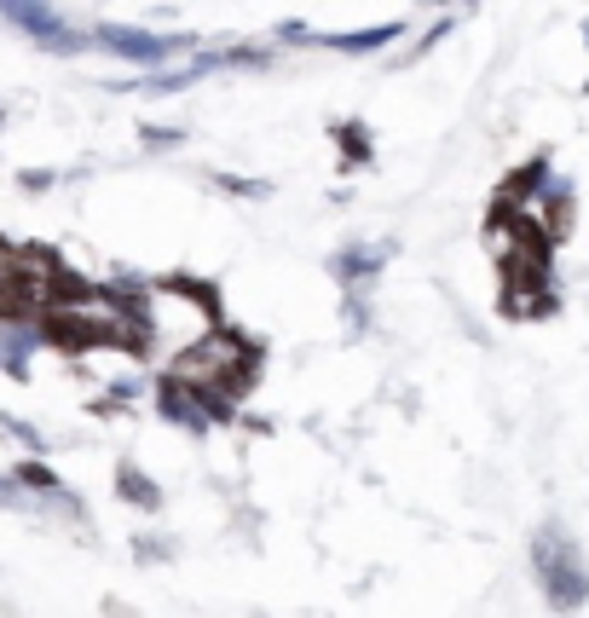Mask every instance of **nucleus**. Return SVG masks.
<instances>
[{
    "instance_id": "obj_1",
    "label": "nucleus",
    "mask_w": 589,
    "mask_h": 618,
    "mask_svg": "<svg viewBox=\"0 0 589 618\" xmlns=\"http://www.w3.org/2000/svg\"><path fill=\"white\" fill-rule=\"evenodd\" d=\"M532 567H538V584L555 612H578L589 601V567L578 544L561 532V526H543V532L532 538Z\"/></svg>"
},
{
    "instance_id": "obj_2",
    "label": "nucleus",
    "mask_w": 589,
    "mask_h": 618,
    "mask_svg": "<svg viewBox=\"0 0 589 618\" xmlns=\"http://www.w3.org/2000/svg\"><path fill=\"white\" fill-rule=\"evenodd\" d=\"M93 47H104L110 58H128L139 70H168L180 52H197V36H157V29H139V23H99Z\"/></svg>"
},
{
    "instance_id": "obj_3",
    "label": "nucleus",
    "mask_w": 589,
    "mask_h": 618,
    "mask_svg": "<svg viewBox=\"0 0 589 618\" xmlns=\"http://www.w3.org/2000/svg\"><path fill=\"white\" fill-rule=\"evenodd\" d=\"M0 18H7L12 29H23V36L36 41L41 52H64V58H76V52L93 47V36H87V29H70L64 12H58L52 0H0Z\"/></svg>"
},
{
    "instance_id": "obj_4",
    "label": "nucleus",
    "mask_w": 589,
    "mask_h": 618,
    "mask_svg": "<svg viewBox=\"0 0 589 618\" xmlns=\"http://www.w3.org/2000/svg\"><path fill=\"white\" fill-rule=\"evenodd\" d=\"M157 417L173 422V428H186V433H209V428H214L209 417H202V405H197V393H191V381H180L173 370L157 381Z\"/></svg>"
},
{
    "instance_id": "obj_5",
    "label": "nucleus",
    "mask_w": 589,
    "mask_h": 618,
    "mask_svg": "<svg viewBox=\"0 0 589 618\" xmlns=\"http://www.w3.org/2000/svg\"><path fill=\"white\" fill-rule=\"evenodd\" d=\"M388 255H393V243H347L330 260V272L341 278V289H359V296H365V289L376 283V272L388 267Z\"/></svg>"
},
{
    "instance_id": "obj_6",
    "label": "nucleus",
    "mask_w": 589,
    "mask_h": 618,
    "mask_svg": "<svg viewBox=\"0 0 589 618\" xmlns=\"http://www.w3.org/2000/svg\"><path fill=\"white\" fill-rule=\"evenodd\" d=\"M41 347L36 323H18V318H0V370L12 381H29V352Z\"/></svg>"
},
{
    "instance_id": "obj_7",
    "label": "nucleus",
    "mask_w": 589,
    "mask_h": 618,
    "mask_svg": "<svg viewBox=\"0 0 589 618\" xmlns=\"http://www.w3.org/2000/svg\"><path fill=\"white\" fill-rule=\"evenodd\" d=\"M405 36V18L393 23H376V29H347V36H318L312 29V47H330V52H381Z\"/></svg>"
},
{
    "instance_id": "obj_8",
    "label": "nucleus",
    "mask_w": 589,
    "mask_h": 618,
    "mask_svg": "<svg viewBox=\"0 0 589 618\" xmlns=\"http://www.w3.org/2000/svg\"><path fill=\"white\" fill-rule=\"evenodd\" d=\"M555 180V168H549V157H532V162H520L509 180H503V197L509 202H520V209H532V202L543 197V186Z\"/></svg>"
},
{
    "instance_id": "obj_9",
    "label": "nucleus",
    "mask_w": 589,
    "mask_h": 618,
    "mask_svg": "<svg viewBox=\"0 0 589 618\" xmlns=\"http://www.w3.org/2000/svg\"><path fill=\"white\" fill-rule=\"evenodd\" d=\"M116 497H122V504H133V509H144V515L162 509V486L144 475V468H133V462L116 468Z\"/></svg>"
},
{
    "instance_id": "obj_10",
    "label": "nucleus",
    "mask_w": 589,
    "mask_h": 618,
    "mask_svg": "<svg viewBox=\"0 0 589 618\" xmlns=\"http://www.w3.org/2000/svg\"><path fill=\"white\" fill-rule=\"evenodd\" d=\"M336 144H341V162H347V168L376 162V151H370V128H359V122H341V128H336Z\"/></svg>"
},
{
    "instance_id": "obj_11",
    "label": "nucleus",
    "mask_w": 589,
    "mask_h": 618,
    "mask_svg": "<svg viewBox=\"0 0 589 618\" xmlns=\"http://www.w3.org/2000/svg\"><path fill=\"white\" fill-rule=\"evenodd\" d=\"M272 47H220V70H272Z\"/></svg>"
},
{
    "instance_id": "obj_12",
    "label": "nucleus",
    "mask_w": 589,
    "mask_h": 618,
    "mask_svg": "<svg viewBox=\"0 0 589 618\" xmlns=\"http://www.w3.org/2000/svg\"><path fill=\"white\" fill-rule=\"evenodd\" d=\"M12 480L23 486V491H36V497H47V491H58V475L41 462V457H29V462H18L12 468Z\"/></svg>"
},
{
    "instance_id": "obj_13",
    "label": "nucleus",
    "mask_w": 589,
    "mask_h": 618,
    "mask_svg": "<svg viewBox=\"0 0 589 618\" xmlns=\"http://www.w3.org/2000/svg\"><path fill=\"white\" fill-rule=\"evenodd\" d=\"M214 186L231 191V197H243V202H260V197H272L267 180H249V173H214Z\"/></svg>"
},
{
    "instance_id": "obj_14",
    "label": "nucleus",
    "mask_w": 589,
    "mask_h": 618,
    "mask_svg": "<svg viewBox=\"0 0 589 618\" xmlns=\"http://www.w3.org/2000/svg\"><path fill=\"white\" fill-rule=\"evenodd\" d=\"M446 36H451V12H446V18H439L433 29H422V41H417V47H410V58H405V64H417V58H422V52H433V47H439V41H446Z\"/></svg>"
},
{
    "instance_id": "obj_15",
    "label": "nucleus",
    "mask_w": 589,
    "mask_h": 618,
    "mask_svg": "<svg viewBox=\"0 0 589 618\" xmlns=\"http://www.w3.org/2000/svg\"><path fill=\"white\" fill-rule=\"evenodd\" d=\"M0 428H7V433H12V439H23V446H29V451H36V457H41V451H47V439H41V433H36V428H29V422H18V417H0Z\"/></svg>"
},
{
    "instance_id": "obj_16",
    "label": "nucleus",
    "mask_w": 589,
    "mask_h": 618,
    "mask_svg": "<svg viewBox=\"0 0 589 618\" xmlns=\"http://www.w3.org/2000/svg\"><path fill=\"white\" fill-rule=\"evenodd\" d=\"M18 186H23V191H52V186H58V173H52V168H23V173H18Z\"/></svg>"
},
{
    "instance_id": "obj_17",
    "label": "nucleus",
    "mask_w": 589,
    "mask_h": 618,
    "mask_svg": "<svg viewBox=\"0 0 589 618\" xmlns=\"http://www.w3.org/2000/svg\"><path fill=\"white\" fill-rule=\"evenodd\" d=\"M278 41H283V47H312V23H294V18L278 23Z\"/></svg>"
},
{
    "instance_id": "obj_18",
    "label": "nucleus",
    "mask_w": 589,
    "mask_h": 618,
    "mask_svg": "<svg viewBox=\"0 0 589 618\" xmlns=\"http://www.w3.org/2000/svg\"><path fill=\"white\" fill-rule=\"evenodd\" d=\"M133 549H139V561H168V555H173V549H168L162 538H139Z\"/></svg>"
},
{
    "instance_id": "obj_19",
    "label": "nucleus",
    "mask_w": 589,
    "mask_h": 618,
    "mask_svg": "<svg viewBox=\"0 0 589 618\" xmlns=\"http://www.w3.org/2000/svg\"><path fill=\"white\" fill-rule=\"evenodd\" d=\"M139 139H144V144H180L186 133H180V128H139Z\"/></svg>"
},
{
    "instance_id": "obj_20",
    "label": "nucleus",
    "mask_w": 589,
    "mask_h": 618,
    "mask_svg": "<svg viewBox=\"0 0 589 618\" xmlns=\"http://www.w3.org/2000/svg\"><path fill=\"white\" fill-rule=\"evenodd\" d=\"M583 47H589V23H583Z\"/></svg>"
},
{
    "instance_id": "obj_21",
    "label": "nucleus",
    "mask_w": 589,
    "mask_h": 618,
    "mask_svg": "<svg viewBox=\"0 0 589 618\" xmlns=\"http://www.w3.org/2000/svg\"><path fill=\"white\" fill-rule=\"evenodd\" d=\"M433 7H451V0H433Z\"/></svg>"
},
{
    "instance_id": "obj_22",
    "label": "nucleus",
    "mask_w": 589,
    "mask_h": 618,
    "mask_svg": "<svg viewBox=\"0 0 589 618\" xmlns=\"http://www.w3.org/2000/svg\"><path fill=\"white\" fill-rule=\"evenodd\" d=\"M462 7H480V0H462Z\"/></svg>"
}]
</instances>
